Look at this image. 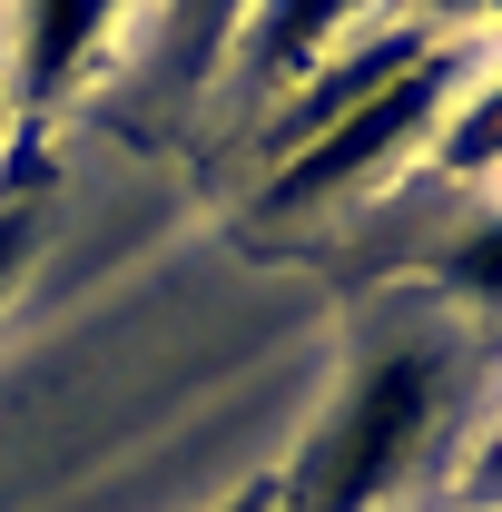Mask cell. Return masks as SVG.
I'll list each match as a JSON object with an SVG mask.
<instances>
[{"mask_svg":"<svg viewBox=\"0 0 502 512\" xmlns=\"http://www.w3.org/2000/svg\"><path fill=\"white\" fill-rule=\"evenodd\" d=\"M434 414V365L424 355H375L345 384V404L315 424L296 463V512H375V493L404 473V453Z\"/></svg>","mask_w":502,"mask_h":512,"instance_id":"cell-1","label":"cell"},{"mask_svg":"<svg viewBox=\"0 0 502 512\" xmlns=\"http://www.w3.org/2000/svg\"><path fill=\"white\" fill-rule=\"evenodd\" d=\"M443 89H453V60H434V50H424L414 69H394L384 89H365V99H355L345 119H325V128L306 138V148H296V158L276 168L266 207H306V197L355 188L365 168H384L394 148H414V138H424V128L443 119Z\"/></svg>","mask_w":502,"mask_h":512,"instance_id":"cell-2","label":"cell"},{"mask_svg":"<svg viewBox=\"0 0 502 512\" xmlns=\"http://www.w3.org/2000/svg\"><path fill=\"white\" fill-rule=\"evenodd\" d=\"M109 10L119 0H30V30H20V79L50 99L79 79V60L99 50V30H109Z\"/></svg>","mask_w":502,"mask_h":512,"instance_id":"cell-3","label":"cell"},{"mask_svg":"<svg viewBox=\"0 0 502 512\" xmlns=\"http://www.w3.org/2000/svg\"><path fill=\"white\" fill-rule=\"evenodd\" d=\"M355 10H365V0H256V69H266V79L315 69V50H325Z\"/></svg>","mask_w":502,"mask_h":512,"instance_id":"cell-4","label":"cell"},{"mask_svg":"<svg viewBox=\"0 0 502 512\" xmlns=\"http://www.w3.org/2000/svg\"><path fill=\"white\" fill-rule=\"evenodd\" d=\"M443 168H502V79L443 128Z\"/></svg>","mask_w":502,"mask_h":512,"instance_id":"cell-5","label":"cell"},{"mask_svg":"<svg viewBox=\"0 0 502 512\" xmlns=\"http://www.w3.org/2000/svg\"><path fill=\"white\" fill-rule=\"evenodd\" d=\"M443 286H463V296H483V306H502V217H493V227H473L463 247L443 256Z\"/></svg>","mask_w":502,"mask_h":512,"instance_id":"cell-6","label":"cell"},{"mask_svg":"<svg viewBox=\"0 0 502 512\" xmlns=\"http://www.w3.org/2000/svg\"><path fill=\"white\" fill-rule=\"evenodd\" d=\"M256 0H178V30H188V60H217L227 50V30L247 20Z\"/></svg>","mask_w":502,"mask_h":512,"instance_id":"cell-7","label":"cell"},{"mask_svg":"<svg viewBox=\"0 0 502 512\" xmlns=\"http://www.w3.org/2000/svg\"><path fill=\"white\" fill-rule=\"evenodd\" d=\"M20 256H30V217L10 207V217H0V296H10V276H20Z\"/></svg>","mask_w":502,"mask_h":512,"instance_id":"cell-8","label":"cell"},{"mask_svg":"<svg viewBox=\"0 0 502 512\" xmlns=\"http://www.w3.org/2000/svg\"><path fill=\"white\" fill-rule=\"evenodd\" d=\"M227 512H276V503H266V493H237V503H227Z\"/></svg>","mask_w":502,"mask_h":512,"instance_id":"cell-9","label":"cell"},{"mask_svg":"<svg viewBox=\"0 0 502 512\" xmlns=\"http://www.w3.org/2000/svg\"><path fill=\"white\" fill-rule=\"evenodd\" d=\"M443 10H502V0H443Z\"/></svg>","mask_w":502,"mask_h":512,"instance_id":"cell-10","label":"cell"}]
</instances>
